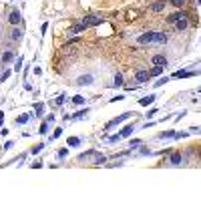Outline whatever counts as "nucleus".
<instances>
[{
  "label": "nucleus",
  "instance_id": "1",
  "mask_svg": "<svg viewBox=\"0 0 201 201\" xmlns=\"http://www.w3.org/2000/svg\"><path fill=\"white\" fill-rule=\"evenodd\" d=\"M131 115H133V113H129V111H127V113H123V115H119V117H115L113 121H109L107 125H105V129H103V131H109L111 127H115V125H119V123H123V121H127L129 117H131Z\"/></svg>",
  "mask_w": 201,
  "mask_h": 201
},
{
  "label": "nucleus",
  "instance_id": "2",
  "mask_svg": "<svg viewBox=\"0 0 201 201\" xmlns=\"http://www.w3.org/2000/svg\"><path fill=\"white\" fill-rule=\"evenodd\" d=\"M103 22V16H85V18L80 20V24L85 28H88V26H97V24H100Z\"/></svg>",
  "mask_w": 201,
  "mask_h": 201
},
{
  "label": "nucleus",
  "instance_id": "3",
  "mask_svg": "<svg viewBox=\"0 0 201 201\" xmlns=\"http://www.w3.org/2000/svg\"><path fill=\"white\" fill-rule=\"evenodd\" d=\"M155 42V32H143L137 38V44H153Z\"/></svg>",
  "mask_w": 201,
  "mask_h": 201
},
{
  "label": "nucleus",
  "instance_id": "4",
  "mask_svg": "<svg viewBox=\"0 0 201 201\" xmlns=\"http://www.w3.org/2000/svg\"><path fill=\"white\" fill-rule=\"evenodd\" d=\"M94 79H93V74H80L79 79H76V85L79 87H88V85H93Z\"/></svg>",
  "mask_w": 201,
  "mask_h": 201
},
{
  "label": "nucleus",
  "instance_id": "5",
  "mask_svg": "<svg viewBox=\"0 0 201 201\" xmlns=\"http://www.w3.org/2000/svg\"><path fill=\"white\" fill-rule=\"evenodd\" d=\"M149 79H151V73H149V70H137V73H135V80H137L139 85L147 82Z\"/></svg>",
  "mask_w": 201,
  "mask_h": 201
},
{
  "label": "nucleus",
  "instance_id": "6",
  "mask_svg": "<svg viewBox=\"0 0 201 201\" xmlns=\"http://www.w3.org/2000/svg\"><path fill=\"white\" fill-rule=\"evenodd\" d=\"M20 20H22V14H20V10H12V12H10V16H8V22H10L12 26H18Z\"/></svg>",
  "mask_w": 201,
  "mask_h": 201
},
{
  "label": "nucleus",
  "instance_id": "7",
  "mask_svg": "<svg viewBox=\"0 0 201 201\" xmlns=\"http://www.w3.org/2000/svg\"><path fill=\"white\" fill-rule=\"evenodd\" d=\"M151 62L157 64V67H167V56L165 54H155L153 58H151Z\"/></svg>",
  "mask_w": 201,
  "mask_h": 201
},
{
  "label": "nucleus",
  "instance_id": "8",
  "mask_svg": "<svg viewBox=\"0 0 201 201\" xmlns=\"http://www.w3.org/2000/svg\"><path fill=\"white\" fill-rule=\"evenodd\" d=\"M181 18H187V14L183 12V10H181V12H173L171 16H167V22L175 24V22H177V20H181Z\"/></svg>",
  "mask_w": 201,
  "mask_h": 201
},
{
  "label": "nucleus",
  "instance_id": "9",
  "mask_svg": "<svg viewBox=\"0 0 201 201\" xmlns=\"http://www.w3.org/2000/svg\"><path fill=\"white\" fill-rule=\"evenodd\" d=\"M99 153L97 151H87V153H80L79 155V161H88V159H97Z\"/></svg>",
  "mask_w": 201,
  "mask_h": 201
},
{
  "label": "nucleus",
  "instance_id": "10",
  "mask_svg": "<svg viewBox=\"0 0 201 201\" xmlns=\"http://www.w3.org/2000/svg\"><path fill=\"white\" fill-rule=\"evenodd\" d=\"M0 60L4 62V64H8V62H12V60H16V56H14V52L12 50H6V52L0 56Z\"/></svg>",
  "mask_w": 201,
  "mask_h": 201
},
{
  "label": "nucleus",
  "instance_id": "11",
  "mask_svg": "<svg viewBox=\"0 0 201 201\" xmlns=\"http://www.w3.org/2000/svg\"><path fill=\"white\" fill-rule=\"evenodd\" d=\"M187 26H189V20L187 18H181V20H177V22H175V28H177L179 32L187 30Z\"/></svg>",
  "mask_w": 201,
  "mask_h": 201
},
{
  "label": "nucleus",
  "instance_id": "12",
  "mask_svg": "<svg viewBox=\"0 0 201 201\" xmlns=\"http://www.w3.org/2000/svg\"><path fill=\"white\" fill-rule=\"evenodd\" d=\"M169 40V36L165 32H155V44H165Z\"/></svg>",
  "mask_w": 201,
  "mask_h": 201
},
{
  "label": "nucleus",
  "instance_id": "13",
  "mask_svg": "<svg viewBox=\"0 0 201 201\" xmlns=\"http://www.w3.org/2000/svg\"><path fill=\"white\" fill-rule=\"evenodd\" d=\"M169 163H171V165H181V163H183V155L181 153H173L171 157H169Z\"/></svg>",
  "mask_w": 201,
  "mask_h": 201
},
{
  "label": "nucleus",
  "instance_id": "14",
  "mask_svg": "<svg viewBox=\"0 0 201 201\" xmlns=\"http://www.w3.org/2000/svg\"><path fill=\"white\" fill-rule=\"evenodd\" d=\"M10 38H12L14 42H18V40H22V30H20V28H16V26H14L12 30H10Z\"/></svg>",
  "mask_w": 201,
  "mask_h": 201
},
{
  "label": "nucleus",
  "instance_id": "15",
  "mask_svg": "<svg viewBox=\"0 0 201 201\" xmlns=\"http://www.w3.org/2000/svg\"><path fill=\"white\" fill-rule=\"evenodd\" d=\"M189 76H193L191 70H177V73H173V79H189Z\"/></svg>",
  "mask_w": 201,
  "mask_h": 201
},
{
  "label": "nucleus",
  "instance_id": "16",
  "mask_svg": "<svg viewBox=\"0 0 201 201\" xmlns=\"http://www.w3.org/2000/svg\"><path fill=\"white\" fill-rule=\"evenodd\" d=\"M155 99H157L155 94H149V97H145V99H141V100H139V105H141V107H149L151 103H155Z\"/></svg>",
  "mask_w": 201,
  "mask_h": 201
},
{
  "label": "nucleus",
  "instance_id": "17",
  "mask_svg": "<svg viewBox=\"0 0 201 201\" xmlns=\"http://www.w3.org/2000/svg\"><path fill=\"white\" fill-rule=\"evenodd\" d=\"M163 8H165V0H159V2L151 4V10H153V12H161Z\"/></svg>",
  "mask_w": 201,
  "mask_h": 201
},
{
  "label": "nucleus",
  "instance_id": "18",
  "mask_svg": "<svg viewBox=\"0 0 201 201\" xmlns=\"http://www.w3.org/2000/svg\"><path fill=\"white\" fill-rule=\"evenodd\" d=\"M82 30H87V28L82 26V24H76V26H73V28H68V34H70V36H74V34H79V32H82Z\"/></svg>",
  "mask_w": 201,
  "mask_h": 201
},
{
  "label": "nucleus",
  "instance_id": "19",
  "mask_svg": "<svg viewBox=\"0 0 201 201\" xmlns=\"http://www.w3.org/2000/svg\"><path fill=\"white\" fill-rule=\"evenodd\" d=\"M133 131H135V125H127V127H125V129H123V131H121V137H129V135H131V133H133Z\"/></svg>",
  "mask_w": 201,
  "mask_h": 201
},
{
  "label": "nucleus",
  "instance_id": "20",
  "mask_svg": "<svg viewBox=\"0 0 201 201\" xmlns=\"http://www.w3.org/2000/svg\"><path fill=\"white\" fill-rule=\"evenodd\" d=\"M121 141V135H111V137H105V143H119Z\"/></svg>",
  "mask_w": 201,
  "mask_h": 201
},
{
  "label": "nucleus",
  "instance_id": "21",
  "mask_svg": "<svg viewBox=\"0 0 201 201\" xmlns=\"http://www.w3.org/2000/svg\"><path fill=\"white\" fill-rule=\"evenodd\" d=\"M87 113H88V109H82V111H76L74 115H70V119H82V117H85Z\"/></svg>",
  "mask_w": 201,
  "mask_h": 201
},
{
  "label": "nucleus",
  "instance_id": "22",
  "mask_svg": "<svg viewBox=\"0 0 201 201\" xmlns=\"http://www.w3.org/2000/svg\"><path fill=\"white\" fill-rule=\"evenodd\" d=\"M67 145H68V147H79V145H80V139H79V137H70Z\"/></svg>",
  "mask_w": 201,
  "mask_h": 201
},
{
  "label": "nucleus",
  "instance_id": "23",
  "mask_svg": "<svg viewBox=\"0 0 201 201\" xmlns=\"http://www.w3.org/2000/svg\"><path fill=\"white\" fill-rule=\"evenodd\" d=\"M171 137H175V131H165V133H159V137H157V139H171Z\"/></svg>",
  "mask_w": 201,
  "mask_h": 201
},
{
  "label": "nucleus",
  "instance_id": "24",
  "mask_svg": "<svg viewBox=\"0 0 201 201\" xmlns=\"http://www.w3.org/2000/svg\"><path fill=\"white\" fill-rule=\"evenodd\" d=\"M163 68L165 67H157V64H155V67L151 68V76H159V74L163 73Z\"/></svg>",
  "mask_w": 201,
  "mask_h": 201
},
{
  "label": "nucleus",
  "instance_id": "25",
  "mask_svg": "<svg viewBox=\"0 0 201 201\" xmlns=\"http://www.w3.org/2000/svg\"><path fill=\"white\" fill-rule=\"evenodd\" d=\"M42 111H44V105H42V103H36V105H34V113H36V117H40Z\"/></svg>",
  "mask_w": 201,
  "mask_h": 201
},
{
  "label": "nucleus",
  "instance_id": "26",
  "mask_svg": "<svg viewBox=\"0 0 201 201\" xmlns=\"http://www.w3.org/2000/svg\"><path fill=\"white\" fill-rule=\"evenodd\" d=\"M73 103H74V105H85V97H80V94H74V97H73Z\"/></svg>",
  "mask_w": 201,
  "mask_h": 201
},
{
  "label": "nucleus",
  "instance_id": "27",
  "mask_svg": "<svg viewBox=\"0 0 201 201\" xmlns=\"http://www.w3.org/2000/svg\"><path fill=\"white\" fill-rule=\"evenodd\" d=\"M48 125H50V123H46V121H44V123H42V125H40L38 133H40V135H46V133H48Z\"/></svg>",
  "mask_w": 201,
  "mask_h": 201
},
{
  "label": "nucleus",
  "instance_id": "28",
  "mask_svg": "<svg viewBox=\"0 0 201 201\" xmlns=\"http://www.w3.org/2000/svg\"><path fill=\"white\" fill-rule=\"evenodd\" d=\"M20 68H22V56H18V58L14 60V70H16V73H20Z\"/></svg>",
  "mask_w": 201,
  "mask_h": 201
},
{
  "label": "nucleus",
  "instance_id": "29",
  "mask_svg": "<svg viewBox=\"0 0 201 201\" xmlns=\"http://www.w3.org/2000/svg\"><path fill=\"white\" fill-rule=\"evenodd\" d=\"M121 85H123V74L117 73L115 74V87H121Z\"/></svg>",
  "mask_w": 201,
  "mask_h": 201
},
{
  "label": "nucleus",
  "instance_id": "30",
  "mask_svg": "<svg viewBox=\"0 0 201 201\" xmlns=\"http://www.w3.org/2000/svg\"><path fill=\"white\" fill-rule=\"evenodd\" d=\"M28 121V115H20V117H16V125H24Z\"/></svg>",
  "mask_w": 201,
  "mask_h": 201
},
{
  "label": "nucleus",
  "instance_id": "31",
  "mask_svg": "<svg viewBox=\"0 0 201 201\" xmlns=\"http://www.w3.org/2000/svg\"><path fill=\"white\" fill-rule=\"evenodd\" d=\"M139 145H141V141H139V139H133V141H131V143H129V149L133 151V149H137V147H139Z\"/></svg>",
  "mask_w": 201,
  "mask_h": 201
},
{
  "label": "nucleus",
  "instance_id": "32",
  "mask_svg": "<svg viewBox=\"0 0 201 201\" xmlns=\"http://www.w3.org/2000/svg\"><path fill=\"white\" fill-rule=\"evenodd\" d=\"M167 80H169V76H161V79L157 80V82H155V87H163V85H165Z\"/></svg>",
  "mask_w": 201,
  "mask_h": 201
},
{
  "label": "nucleus",
  "instance_id": "33",
  "mask_svg": "<svg viewBox=\"0 0 201 201\" xmlns=\"http://www.w3.org/2000/svg\"><path fill=\"white\" fill-rule=\"evenodd\" d=\"M105 161H107V157H105V155H99V157L94 159V165H103Z\"/></svg>",
  "mask_w": 201,
  "mask_h": 201
},
{
  "label": "nucleus",
  "instance_id": "34",
  "mask_svg": "<svg viewBox=\"0 0 201 201\" xmlns=\"http://www.w3.org/2000/svg\"><path fill=\"white\" fill-rule=\"evenodd\" d=\"M67 155H68V149H60L58 153H56V157H58V159H64Z\"/></svg>",
  "mask_w": 201,
  "mask_h": 201
},
{
  "label": "nucleus",
  "instance_id": "35",
  "mask_svg": "<svg viewBox=\"0 0 201 201\" xmlns=\"http://www.w3.org/2000/svg\"><path fill=\"white\" fill-rule=\"evenodd\" d=\"M42 149H44V145H42V143H40V145H36V147H32V155L40 153V151H42Z\"/></svg>",
  "mask_w": 201,
  "mask_h": 201
},
{
  "label": "nucleus",
  "instance_id": "36",
  "mask_svg": "<svg viewBox=\"0 0 201 201\" xmlns=\"http://www.w3.org/2000/svg\"><path fill=\"white\" fill-rule=\"evenodd\" d=\"M171 4H173V6H177V8H181L183 4H185V0H171Z\"/></svg>",
  "mask_w": 201,
  "mask_h": 201
},
{
  "label": "nucleus",
  "instance_id": "37",
  "mask_svg": "<svg viewBox=\"0 0 201 201\" xmlns=\"http://www.w3.org/2000/svg\"><path fill=\"white\" fill-rule=\"evenodd\" d=\"M8 76H10V70H4V73L0 74V80H2V82H4V80H6Z\"/></svg>",
  "mask_w": 201,
  "mask_h": 201
},
{
  "label": "nucleus",
  "instance_id": "38",
  "mask_svg": "<svg viewBox=\"0 0 201 201\" xmlns=\"http://www.w3.org/2000/svg\"><path fill=\"white\" fill-rule=\"evenodd\" d=\"M60 135H62V129H56V131H54V135H52V139H58Z\"/></svg>",
  "mask_w": 201,
  "mask_h": 201
},
{
  "label": "nucleus",
  "instance_id": "39",
  "mask_svg": "<svg viewBox=\"0 0 201 201\" xmlns=\"http://www.w3.org/2000/svg\"><path fill=\"white\" fill-rule=\"evenodd\" d=\"M62 103H64V94H60L58 99H56V105H62Z\"/></svg>",
  "mask_w": 201,
  "mask_h": 201
},
{
  "label": "nucleus",
  "instance_id": "40",
  "mask_svg": "<svg viewBox=\"0 0 201 201\" xmlns=\"http://www.w3.org/2000/svg\"><path fill=\"white\" fill-rule=\"evenodd\" d=\"M155 113H159V111H157V109H151V111H149V113H147V117H149V119H151V117H153Z\"/></svg>",
  "mask_w": 201,
  "mask_h": 201
},
{
  "label": "nucleus",
  "instance_id": "41",
  "mask_svg": "<svg viewBox=\"0 0 201 201\" xmlns=\"http://www.w3.org/2000/svg\"><path fill=\"white\" fill-rule=\"evenodd\" d=\"M183 137H187V133H175V139H183Z\"/></svg>",
  "mask_w": 201,
  "mask_h": 201
},
{
  "label": "nucleus",
  "instance_id": "42",
  "mask_svg": "<svg viewBox=\"0 0 201 201\" xmlns=\"http://www.w3.org/2000/svg\"><path fill=\"white\" fill-rule=\"evenodd\" d=\"M12 145H14L12 141H6V143H4V149H10V147H12Z\"/></svg>",
  "mask_w": 201,
  "mask_h": 201
},
{
  "label": "nucleus",
  "instance_id": "43",
  "mask_svg": "<svg viewBox=\"0 0 201 201\" xmlns=\"http://www.w3.org/2000/svg\"><path fill=\"white\" fill-rule=\"evenodd\" d=\"M46 123H54V115H48V117H46Z\"/></svg>",
  "mask_w": 201,
  "mask_h": 201
},
{
  "label": "nucleus",
  "instance_id": "44",
  "mask_svg": "<svg viewBox=\"0 0 201 201\" xmlns=\"http://www.w3.org/2000/svg\"><path fill=\"white\" fill-rule=\"evenodd\" d=\"M123 99H125V97H123V94H119V97H113V99H111V100H113V103H115V100H123Z\"/></svg>",
  "mask_w": 201,
  "mask_h": 201
},
{
  "label": "nucleus",
  "instance_id": "45",
  "mask_svg": "<svg viewBox=\"0 0 201 201\" xmlns=\"http://www.w3.org/2000/svg\"><path fill=\"white\" fill-rule=\"evenodd\" d=\"M8 2H12V0H8Z\"/></svg>",
  "mask_w": 201,
  "mask_h": 201
},
{
  "label": "nucleus",
  "instance_id": "46",
  "mask_svg": "<svg viewBox=\"0 0 201 201\" xmlns=\"http://www.w3.org/2000/svg\"><path fill=\"white\" fill-rule=\"evenodd\" d=\"M199 91H201V88H199Z\"/></svg>",
  "mask_w": 201,
  "mask_h": 201
}]
</instances>
